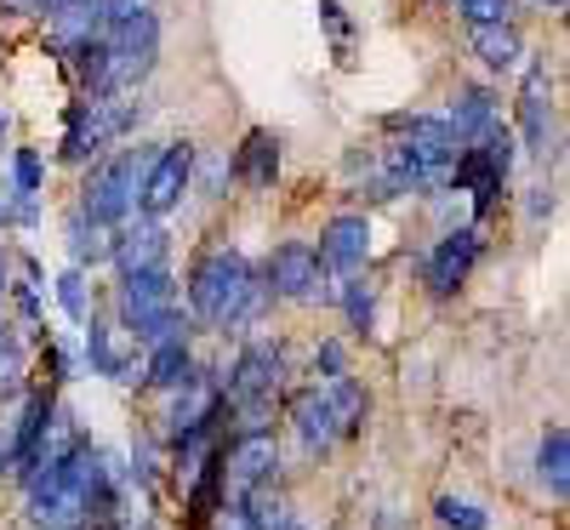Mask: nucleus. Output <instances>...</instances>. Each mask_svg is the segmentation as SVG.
Returning <instances> with one entry per match:
<instances>
[{"instance_id":"393cba45","label":"nucleus","mask_w":570,"mask_h":530,"mask_svg":"<svg viewBox=\"0 0 570 530\" xmlns=\"http://www.w3.org/2000/svg\"><path fill=\"white\" fill-rule=\"evenodd\" d=\"M456 12L473 23V29H497L513 18V0H456Z\"/></svg>"},{"instance_id":"c85d7f7f","label":"nucleus","mask_w":570,"mask_h":530,"mask_svg":"<svg viewBox=\"0 0 570 530\" xmlns=\"http://www.w3.org/2000/svg\"><path fill=\"white\" fill-rule=\"evenodd\" d=\"M320 23L331 29V40H337V58L348 63V46H354V29H348V18H343V7H337V0H320Z\"/></svg>"},{"instance_id":"6ab92c4d","label":"nucleus","mask_w":570,"mask_h":530,"mask_svg":"<svg viewBox=\"0 0 570 530\" xmlns=\"http://www.w3.org/2000/svg\"><path fill=\"white\" fill-rule=\"evenodd\" d=\"M537 479H542V491L553 502H564V491H570V433L559 422L542 433V445H537Z\"/></svg>"},{"instance_id":"0eeeda50","label":"nucleus","mask_w":570,"mask_h":530,"mask_svg":"<svg viewBox=\"0 0 570 530\" xmlns=\"http://www.w3.org/2000/svg\"><path fill=\"white\" fill-rule=\"evenodd\" d=\"M195 166H200V149L195 143H166V149H155L149 171H142V188H137V212L160 223L183 206V195L195 188Z\"/></svg>"},{"instance_id":"20e7f679","label":"nucleus","mask_w":570,"mask_h":530,"mask_svg":"<svg viewBox=\"0 0 570 530\" xmlns=\"http://www.w3.org/2000/svg\"><path fill=\"white\" fill-rule=\"evenodd\" d=\"M142 120L137 104L126 98H80L69 104V131H63V160L86 166V160H98L115 137H126L131 126Z\"/></svg>"},{"instance_id":"2f4dec72","label":"nucleus","mask_w":570,"mask_h":530,"mask_svg":"<svg viewBox=\"0 0 570 530\" xmlns=\"http://www.w3.org/2000/svg\"><path fill=\"white\" fill-rule=\"evenodd\" d=\"M548 212H553V195H548V188H531V217L542 223Z\"/></svg>"},{"instance_id":"f8f14e48","label":"nucleus","mask_w":570,"mask_h":530,"mask_svg":"<svg viewBox=\"0 0 570 530\" xmlns=\"http://www.w3.org/2000/svg\"><path fill=\"white\" fill-rule=\"evenodd\" d=\"M86 360H91V371L98 376H109V382H142V349L131 343V349H120V336H115V325H104L98 314L86 320Z\"/></svg>"},{"instance_id":"f257e3e1","label":"nucleus","mask_w":570,"mask_h":530,"mask_svg":"<svg viewBox=\"0 0 570 530\" xmlns=\"http://www.w3.org/2000/svg\"><path fill=\"white\" fill-rule=\"evenodd\" d=\"M263 303H268V285L240 252L217 246V252L195 257V268H188V314L206 325H223V331L246 325L263 314Z\"/></svg>"},{"instance_id":"39448f33","label":"nucleus","mask_w":570,"mask_h":530,"mask_svg":"<svg viewBox=\"0 0 570 530\" xmlns=\"http://www.w3.org/2000/svg\"><path fill=\"white\" fill-rule=\"evenodd\" d=\"M508 171H513V131H508V126H491L480 143H468V149L456 155L451 183L473 195V212L491 217V206H497V195H502Z\"/></svg>"},{"instance_id":"4468645a","label":"nucleus","mask_w":570,"mask_h":530,"mask_svg":"<svg viewBox=\"0 0 570 530\" xmlns=\"http://www.w3.org/2000/svg\"><path fill=\"white\" fill-rule=\"evenodd\" d=\"M292 428H297L303 451H331V445L343 440V428H337V411H331L325 382H314V389H303V394L292 400Z\"/></svg>"},{"instance_id":"aec40b11","label":"nucleus","mask_w":570,"mask_h":530,"mask_svg":"<svg viewBox=\"0 0 570 530\" xmlns=\"http://www.w3.org/2000/svg\"><path fill=\"white\" fill-rule=\"evenodd\" d=\"M473 58H480L485 69H497V75H508V69L525 63V40H519V29H513V23L473 29Z\"/></svg>"},{"instance_id":"7ed1b4c3","label":"nucleus","mask_w":570,"mask_h":530,"mask_svg":"<svg viewBox=\"0 0 570 530\" xmlns=\"http://www.w3.org/2000/svg\"><path fill=\"white\" fill-rule=\"evenodd\" d=\"M104 58H109V75H104V91L109 98H126L131 86H142L155 75V58H160V12L142 7L137 18H126L120 29L104 35Z\"/></svg>"},{"instance_id":"2eb2a0df","label":"nucleus","mask_w":570,"mask_h":530,"mask_svg":"<svg viewBox=\"0 0 570 530\" xmlns=\"http://www.w3.org/2000/svg\"><path fill=\"white\" fill-rule=\"evenodd\" d=\"M440 120H445V131L456 137V149H468V143H480V137L497 126V98H491L485 86H462Z\"/></svg>"},{"instance_id":"9d476101","label":"nucleus","mask_w":570,"mask_h":530,"mask_svg":"<svg viewBox=\"0 0 570 530\" xmlns=\"http://www.w3.org/2000/svg\"><path fill=\"white\" fill-rule=\"evenodd\" d=\"M166 257H171V234L160 228V223H126L120 234H115V246H109V263H115V274L120 279H131V274H155V268H166Z\"/></svg>"},{"instance_id":"a878e982","label":"nucleus","mask_w":570,"mask_h":530,"mask_svg":"<svg viewBox=\"0 0 570 530\" xmlns=\"http://www.w3.org/2000/svg\"><path fill=\"white\" fill-rule=\"evenodd\" d=\"M343 308H348V325H354V331H365V325H371V314H376V292H371V279H348Z\"/></svg>"},{"instance_id":"ddd939ff","label":"nucleus","mask_w":570,"mask_h":530,"mask_svg":"<svg viewBox=\"0 0 570 530\" xmlns=\"http://www.w3.org/2000/svg\"><path fill=\"white\" fill-rule=\"evenodd\" d=\"M548 126H553V75L548 63H525V91H519V131L525 149L548 155Z\"/></svg>"},{"instance_id":"b1692460","label":"nucleus","mask_w":570,"mask_h":530,"mask_svg":"<svg viewBox=\"0 0 570 530\" xmlns=\"http://www.w3.org/2000/svg\"><path fill=\"white\" fill-rule=\"evenodd\" d=\"M58 303H63V314H69L75 325L91 320V297H86V274H80V268H69V274L58 279Z\"/></svg>"},{"instance_id":"f3484780","label":"nucleus","mask_w":570,"mask_h":530,"mask_svg":"<svg viewBox=\"0 0 570 530\" xmlns=\"http://www.w3.org/2000/svg\"><path fill=\"white\" fill-rule=\"evenodd\" d=\"M195 376H200V365H195V349H188V343H166V349L142 354V382H149V389L177 394V389H188Z\"/></svg>"},{"instance_id":"f704fd0d","label":"nucleus","mask_w":570,"mask_h":530,"mask_svg":"<svg viewBox=\"0 0 570 530\" xmlns=\"http://www.w3.org/2000/svg\"><path fill=\"white\" fill-rule=\"evenodd\" d=\"M537 7H553V12H559V7H564V0H537Z\"/></svg>"},{"instance_id":"473e14b6","label":"nucleus","mask_w":570,"mask_h":530,"mask_svg":"<svg viewBox=\"0 0 570 530\" xmlns=\"http://www.w3.org/2000/svg\"><path fill=\"white\" fill-rule=\"evenodd\" d=\"M0 297H7V252H0Z\"/></svg>"},{"instance_id":"4be33fe9","label":"nucleus","mask_w":570,"mask_h":530,"mask_svg":"<svg viewBox=\"0 0 570 530\" xmlns=\"http://www.w3.org/2000/svg\"><path fill=\"white\" fill-rule=\"evenodd\" d=\"M109 246H115V228H98V223H86L80 212L69 217V257H75V268H98V263H109Z\"/></svg>"},{"instance_id":"c756f323","label":"nucleus","mask_w":570,"mask_h":530,"mask_svg":"<svg viewBox=\"0 0 570 530\" xmlns=\"http://www.w3.org/2000/svg\"><path fill=\"white\" fill-rule=\"evenodd\" d=\"M314 376H325V382L348 376V349H343V343H320V349H314Z\"/></svg>"},{"instance_id":"5701e85b","label":"nucleus","mask_w":570,"mask_h":530,"mask_svg":"<svg viewBox=\"0 0 570 530\" xmlns=\"http://www.w3.org/2000/svg\"><path fill=\"white\" fill-rule=\"evenodd\" d=\"M434 519H440L445 530H491L485 508H473V502H462V497H440V502H434Z\"/></svg>"},{"instance_id":"6e6552de","label":"nucleus","mask_w":570,"mask_h":530,"mask_svg":"<svg viewBox=\"0 0 570 530\" xmlns=\"http://www.w3.org/2000/svg\"><path fill=\"white\" fill-rule=\"evenodd\" d=\"M480 252H485V239H480V228H451V234H440V246L428 252V263H422V279H428V292L434 297H451L456 285L473 274V263H480Z\"/></svg>"},{"instance_id":"cd10ccee","label":"nucleus","mask_w":570,"mask_h":530,"mask_svg":"<svg viewBox=\"0 0 570 530\" xmlns=\"http://www.w3.org/2000/svg\"><path fill=\"white\" fill-rule=\"evenodd\" d=\"M18 376H23V349H18L12 331H0V394L18 389Z\"/></svg>"},{"instance_id":"412c9836","label":"nucleus","mask_w":570,"mask_h":530,"mask_svg":"<svg viewBox=\"0 0 570 530\" xmlns=\"http://www.w3.org/2000/svg\"><path fill=\"white\" fill-rule=\"evenodd\" d=\"M325 394H331V411H337V428H343V440H354V433L365 428V416H371V394L360 389L354 376H337V382H325Z\"/></svg>"},{"instance_id":"423d86ee","label":"nucleus","mask_w":570,"mask_h":530,"mask_svg":"<svg viewBox=\"0 0 570 530\" xmlns=\"http://www.w3.org/2000/svg\"><path fill=\"white\" fill-rule=\"evenodd\" d=\"M279 473V440L274 433H234V445L217 451V479H223V502H252L274 485Z\"/></svg>"},{"instance_id":"bb28decb","label":"nucleus","mask_w":570,"mask_h":530,"mask_svg":"<svg viewBox=\"0 0 570 530\" xmlns=\"http://www.w3.org/2000/svg\"><path fill=\"white\" fill-rule=\"evenodd\" d=\"M12 177H18V200H35V195H40V177H46V166H40V149H18V160H12Z\"/></svg>"},{"instance_id":"1a4fd4ad","label":"nucleus","mask_w":570,"mask_h":530,"mask_svg":"<svg viewBox=\"0 0 570 530\" xmlns=\"http://www.w3.org/2000/svg\"><path fill=\"white\" fill-rule=\"evenodd\" d=\"M320 257H314V246H303V239H285V246L268 257V274H263V285H268V297H285V303H308V297H320Z\"/></svg>"},{"instance_id":"7c9ffc66","label":"nucleus","mask_w":570,"mask_h":530,"mask_svg":"<svg viewBox=\"0 0 570 530\" xmlns=\"http://www.w3.org/2000/svg\"><path fill=\"white\" fill-rule=\"evenodd\" d=\"M206 530H257V519H252L246 502H223V508L206 519Z\"/></svg>"},{"instance_id":"9b49d317","label":"nucleus","mask_w":570,"mask_h":530,"mask_svg":"<svg viewBox=\"0 0 570 530\" xmlns=\"http://www.w3.org/2000/svg\"><path fill=\"white\" fill-rule=\"evenodd\" d=\"M320 268H331V274H354V268H365V257H371V223L365 217H354V212H343V217H331L325 223V234H320Z\"/></svg>"},{"instance_id":"72a5a7b5","label":"nucleus","mask_w":570,"mask_h":530,"mask_svg":"<svg viewBox=\"0 0 570 530\" xmlns=\"http://www.w3.org/2000/svg\"><path fill=\"white\" fill-rule=\"evenodd\" d=\"M0 143H7V109H0Z\"/></svg>"},{"instance_id":"f03ea898","label":"nucleus","mask_w":570,"mask_h":530,"mask_svg":"<svg viewBox=\"0 0 570 530\" xmlns=\"http://www.w3.org/2000/svg\"><path fill=\"white\" fill-rule=\"evenodd\" d=\"M149 149H115L104 160H91L86 183H80V217L98 228H120L126 217H137V188L149 171Z\"/></svg>"},{"instance_id":"dca6fc26","label":"nucleus","mask_w":570,"mask_h":530,"mask_svg":"<svg viewBox=\"0 0 570 530\" xmlns=\"http://www.w3.org/2000/svg\"><path fill=\"white\" fill-rule=\"evenodd\" d=\"M52 18V46L58 52H80V46H91V40H104V0H69V7H58V12H46Z\"/></svg>"},{"instance_id":"c9c22d12","label":"nucleus","mask_w":570,"mask_h":530,"mask_svg":"<svg viewBox=\"0 0 570 530\" xmlns=\"http://www.w3.org/2000/svg\"><path fill=\"white\" fill-rule=\"evenodd\" d=\"M0 331H7V325H0Z\"/></svg>"},{"instance_id":"a211bd4d","label":"nucleus","mask_w":570,"mask_h":530,"mask_svg":"<svg viewBox=\"0 0 570 530\" xmlns=\"http://www.w3.org/2000/svg\"><path fill=\"white\" fill-rule=\"evenodd\" d=\"M228 171L240 177L246 188H274V177H279V137H274V131H252V137L240 143V155H234Z\"/></svg>"}]
</instances>
